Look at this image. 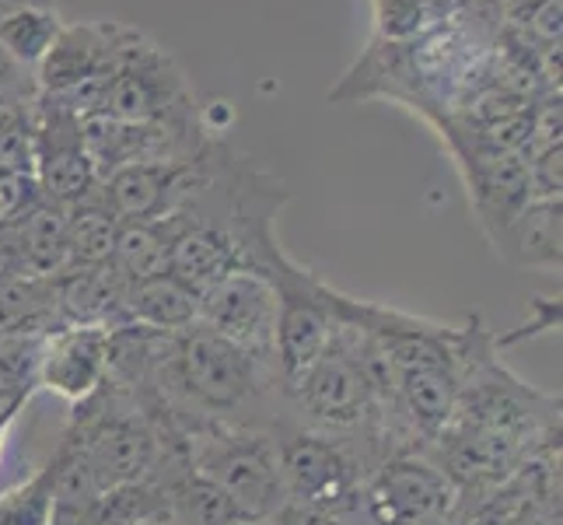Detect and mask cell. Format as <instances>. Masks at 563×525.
Wrapping results in <instances>:
<instances>
[{"mask_svg":"<svg viewBox=\"0 0 563 525\" xmlns=\"http://www.w3.org/2000/svg\"><path fill=\"white\" fill-rule=\"evenodd\" d=\"M500 29L504 22L494 0H470L441 29L410 43L372 39L336 88H329V102H399L434 127L490 81Z\"/></svg>","mask_w":563,"mask_h":525,"instance_id":"cell-1","label":"cell"},{"mask_svg":"<svg viewBox=\"0 0 563 525\" xmlns=\"http://www.w3.org/2000/svg\"><path fill=\"white\" fill-rule=\"evenodd\" d=\"M151 393L176 427L221 424L269 435L287 417L280 414L284 382L277 364L252 358L200 322L165 333Z\"/></svg>","mask_w":563,"mask_h":525,"instance_id":"cell-2","label":"cell"},{"mask_svg":"<svg viewBox=\"0 0 563 525\" xmlns=\"http://www.w3.org/2000/svg\"><path fill=\"white\" fill-rule=\"evenodd\" d=\"M189 473L221 497L231 525H269L287 504L277 449L266 431L245 427H179Z\"/></svg>","mask_w":563,"mask_h":525,"instance_id":"cell-3","label":"cell"},{"mask_svg":"<svg viewBox=\"0 0 563 525\" xmlns=\"http://www.w3.org/2000/svg\"><path fill=\"white\" fill-rule=\"evenodd\" d=\"M284 403L295 414L290 420L312 427V431L346 438V441L388 438L382 396L372 375H367V368L361 364V354L351 340L346 322H340L333 347L298 382H290L284 389Z\"/></svg>","mask_w":563,"mask_h":525,"instance_id":"cell-4","label":"cell"},{"mask_svg":"<svg viewBox=\"0 0 563 525\" xmlns=\"http://www.w3.org/2000/svg\"><path fill=\"white\" fill-rule=\"evenodd\" d=\"M102 112L123 123H207L203 106L176 56L141 29L112 67Z\"/></svg>","mask_w":563,"mask_h":525,"instance_id":"cell-5","label":"cell"},{"mask_svg":"<svg viewBox=\"0 0 563 525\" xmlns=\"http://www.w3.org/2000/svg\"><path fill=\"white\" fill-rule=\"evenodd\" d=\"M357 512L367 525H452L459 491L434 456L393 449L364 477Z\"/></svg>","mask_w":563,"mask_h":525,"instance_id":"cell-6","label":"cell"},{"mask_svg":"<svg viewBox=\"0 0 563 525\" xmlns=\"http://www.w3.org/2000/svg\"><path fill=\"white\" fill-rule=\"evenodd\" d=\"M277 466L287 501L301 504H357L367 462L346 438H333L301 427L290 417L277 420L274 431Z\"/></svg>","mask_w":563,"mask_h":525,"instance_id":"cell-7","label":"cell"},{"mask_svg":"<svg viewBox=\"0 0 563 525\" xmlns=\"http://www.w3.org/2000/svg\"><path fill=\"white\" fill-rule=\"evenodd\" d=\"M32 175L38 197L74 207L99 189V175L85 151L81 116L38 95L32 106Z\"/></svg>","mask_w":563,"mask_h":525,"instance_id":"cell-8","label":"cell"},{"mask_svg":"<svg viewBox=\"0 0 563 525\" xmlns=\"http://www.w3.org/2000/svg\"><path fill=\"white\" fill-rule=\"evenodd\" d=\"M277 313L280 291L263 270H231L200 295V326L263 361H274Z\"/></svg>","mask_w":563,"mask_h":525,"instance_id":"cell-9","label":"cell"},{"mask_svg":"<svg viewBox=\"0 0 563 525\" xmlns=\"http://www.w3.org/2000/svg\"><path fill=\"white\" fill-rule=\"evenodd\" d=\"M213 141L218 138H210L192 158L141 162V165H126L120 172H112L109 179L99 183L106 207L120 221H158V218H168V214H176L203 183Z\"/></svg>","mask_w":563,"mask_h":525,"instance_id":"cell-10","label":"cell"},{"mask_svg":"<svg viewBox=\"0 0 563 525\" xmlns=\"http://www.w3.org/2000/svg\"><path fill=\"white\" fill-rule=\"evenodd\" d=\"M133 35L137 29L123 22H64L56 43L35 67L38 95L56 99L85 85H109L112 67Z\"/></svg>","mask_w":563,"mask_h":525,"instance_id":"cell-11","label":"cell"},{"mask_svg":"<svg viewBox=\"0 0 563 525\" xmlns=\"http://www.w3.org/2000/svg\"><path fill=\"white\" fill-rule=\"evenodd\" d=\"M109 333L106 326H60L43 337L38 350V389L67 403H85L109 379Z\"/></svg>","mask_w":563,"mask_h":525,"instance_id":"cell-12","label":"cell"},{"mask_svg":"<svg viewBox=\"0 0 563 525\" xmlns=\"http://www.w3.org/2000/svg\"><path fill=\"white\" fill-rule=\"evenodd\" d=\"M126 277L115 270V263L99 266H74L56 277V298H60L64 326H123V298Z\"/></svg>","mask_w":563,"mask_h":525,"instance_id":"cell-13","label":"cell"},{"mask_svg":"<svg viewBox=\"0 0 563 525\" xmlns=\"http://www.w3.org/2000/svg\"><path fill=\"white\" fill-rule=\"evenodd\" d=\"M200 322V295L172 274L126 284L123 326H144L154 333H183Z\"/></svg>","mask_w":563,"mask_h":525,"instance_id":"cell-14","label":"cell"},{"mask_svg":"<svg viewBox=\"0 0 563 525\" xmlns=\"http://www.w3.org/2000/svg\"><path fill=\"white\" fill-rule=\"evenodd\" d=\"M18 263L29 277H60L67 270V207L35 200L22 218L11 221Z\"/></svg>","mask_w":563,"mask_h":525,"instance_id":"cell-15","label":"cell"},{"mask_svg":"<svg viewBox=\"0 0 563 525\" xmlns=\"http://www.w3.org/2000/svg\"><path fill=\"white\" fill-rule=\"evenodd\" d=\"M494 249L515 266H560V200H529L500 228Z\"/></svg>","mask_w":563,"mask_h":525,"instance_id":"cell-16","label":"cell"},{"mask_svg":"<svg viewBox=\"0 0 563 525\" xmlns=\"http://www.w3.org/2000/svg\"><path fill=\"white\" fill-rule=\"evenodd\" d=\"M60 326L56 277L14 274L0 281V337H46Z\"/></svg>","mask_w":563,"mask_h":525,"instance_id":"cell-17","label":"cell"},{"mask_svg":"<svg viewBox=\"0 0 563 525\" xmlns=\"http://www.w3.org/2000/svg\"><path fill=\"white\" fill-rule=\"evenodd\" d=\"M172 239H176V221H172V214L158 221H123L120 236H115L112 263L126 281L168 274Z\"/></svg>","mask_w":563,"mask_h":525,"instance_id":"cell-18","label":"cell"},{"mask_svg":"<svg viewBox=\"0 0 563 525\" xmlns=\"http://www.w3.org/2000/svg\"><path fill=\"white\" fill-rule=\"evenodd\" d=\"M120 218L106 207L102 193L95 189L91 197H85L81 204L67 207V270L74 266H99L112 260L115 249V236H120Z\"/></svg>","mask_w":563,"mask_h":525,"instance_id":"cell-19","label":"cell"},{"mask_svg":"<svg viewBox=\"0 0 563 525\" xmlns=\"http://www.w3.org/2000/svg\"><path fill=\"white\" fill-rule=\"evenodd\" d=\"M60 29H64V18L53 8V0H32V4H22L0 18V46H4L18 64L35 70L38 61H43L49 46L56 43Z\"/></svg>","mask_w":563,"mask_h":525,"instance_id":"cell-20","label":"cell"},{"mask_svg":"<svg viewBox=\"0 0 563 525\" xmlns=\"http://www.w3.org/2000/svg\"><path fill=\"white\" fill-rule=\"evenodd\" d=\"M470 0H372L375 39L385 43H410L427 32L441 29Z\"/></svg>","mask_w":563,"mask_h":525,"instance_id":"cell-21","label":"cell"},{"mask_svg":"<svg viewBox=\"0 0 563 525\" xmlns=\"http://www.w3.org/2000/svg\"><path fill=\"white\" fill-rule=\"evenodd\" d=\"M508 32L539 53H560V0H494Z\"/></svg>","mask_w":563,"mask_h":525,"instance_id":"cell-22","label":"cell"},{"mask_svg":"<svg viewBox=\"0 0 563 525\" xmlns=\"http://www.w3.org/2000/svg\"><path fill=\"white\" fill-rule=\"evenodd\" d=\"M56 512V459L32 480L0 494V525H49Z\"/></svg>","mask_w":563,"mask_h":525,"instance_id":"cell-23","label":"cell"},{"mask_svg":"<svg viewBox=\"0 0 563 525\" xmlns=\"http://www.w3.org/2000/svg\"><path fill=\"white\" fill-rule=\"evenodd\" d=\"M357 504H301L287 501L269 525H357Z\"/></svg>","mask_w":563,"mask_h":525,"instance_id":"cell-24","label":"cell"},{"mask_svg":"<svg viewBox=\"0 0 563 525\" xmlns=\"http://www.w3.org/2000/svg\"><path fill=\"white\" fill-rule=\"evenodd\" d=\"M35 99H38L35 70H29L25 64H18L14 56L0 46V109L32 106Z\"/></svg>","mask_w":563,"mask_h":525,"instance_id":"cell-25","label":"cell"},{"mask_svg":"<svg viewBox=\"0 0 563 525\" xmlns=\"http://www.w3.org/2000/svg\"><path fill=\"white\" fill-rule=\"evenodd\" d=\"M22 274V263H18V245H14V231L11 225H0V281Z\"/></svg>","mask_w":563,"mask_h":525,"instance_id":"cell-26","label":"cell"},{"mask_svg":"<svg viewBox=\"0 0 563 525\" xmlns=\"http://www.w3.org/2000/svg\"><path fill=\"white\" fill-rule=\"evenodd\" d=\"M22 411H25V406H4V411H0V452H4V441H8L11 427H14V420Z\"/></svg>","mask_w":563,"mask_h":525,"instance_id":"cell-27","label":"cell"},{"mask_svg":"<svg viewBox=\"0 0 563 525\" xmlns=\"http://www.w3.org/2000/svg\"><path fill=\"white\" fill-rule=\"evenodd\" d=\"M147 525H172V522H147Z\"/></svg>","mask_w":563,"mask_h":525,"instance_id":"cell-28","label":"cell"}]
</instances>
